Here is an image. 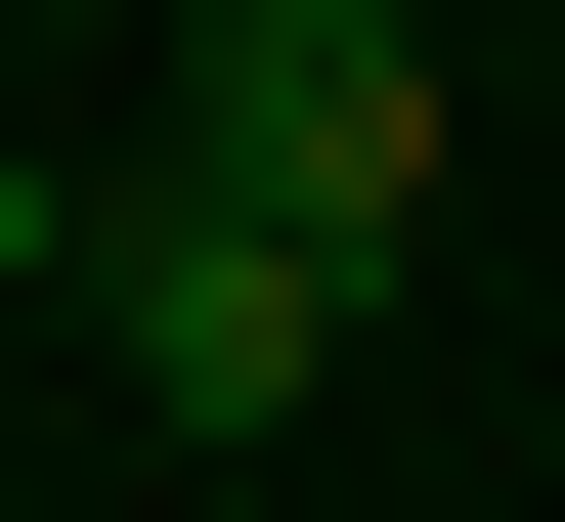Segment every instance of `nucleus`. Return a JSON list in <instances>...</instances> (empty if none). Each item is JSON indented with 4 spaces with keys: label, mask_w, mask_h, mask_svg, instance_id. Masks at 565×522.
Instances as JSON below:
<instances>
[{
    "label": "nucleus",
    "mask_w": 565,
    "mask_h": 522,
    "mask_svg": "<svg viewBox=\"0 0 565 522\" xmlns=\"http://www.w3.org/2000/svg\"><path fill=\"white\" fill-rule=\"evenodd\" d=\"M87 349H131V436H305V392H349V262L131 131V174H87Z\"/></svg>",
    "instance_id": "nucleus-1"
},
{
    "label": "nucleus",
    "mask_w": 565,
    "mask_h": 522,
    "mask_svg": "<svg viewBox=\"0 0 565 522\" xmlns=\"http://www.w3.org/2000/svg\"><path fill=\"white\" fill-rule=\"evenodd\" d=\"M174 174H262L305 262H435V0H174Z\"/></svg>",
    "instance_id": "nucleus-2"
},
{
    "label": "nucleus",
    "mask_w": 565,
    "mask_h": 522,
    "mask_svg": "<svg viewBox=\"0 0 565 522\" xmlns=\"http://www.w3.org/2000/svg\"><path fill=\"white\" fill-rule=\"evenodd\" d=\"M0 305H87V174H0Z\"/></svg>",
    "instance_id": "nucleus-3"
}]
</instances>
